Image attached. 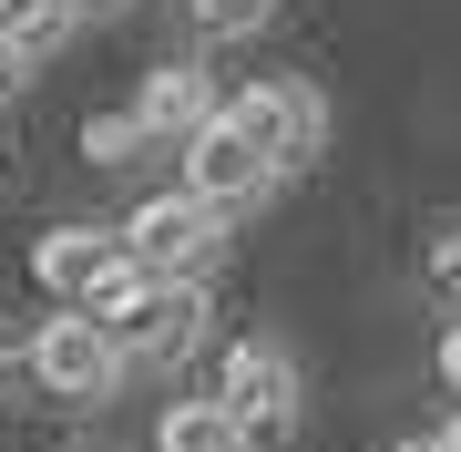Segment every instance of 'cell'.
<instances>
[{
	"instance_id": "obj_16",
	"label": "cell",
	"mask_w": 461,
	"mask_h": 452,
	"mask_svg": "<svg viewBox=\"0 0 461 452\" xmlns=\"http://www.w3.org/2000/svg\"><path fill=\"white\" fill-rule=\"evenodd\" d=\"M390 452H441V442H430V432H420V442H390Z\"/></svg>"
},
{
	"instance_id": "obj_2",
	"label": "cell",
	"mask_w": 461,
	"mask_h": 452,
	"mask_svg": "<svg viewBox=\"0 0 461 452\" xmlns=\"http://www.w3.org/2000/svg\"><path fill=\"white\" fill-rule=\"evenodd\" d=\"M175 154H185V185H175V196H195L205 217H247V206H267V196H277V165H267V154L236 134L226 114H205Z\"/></svg>"
},
{
	"instance_id": "obj_11",
	"label": "cell",
	"mask_w": 461,
	"mask_h": 452,
	"mask_svg": "<svg viewBox=\"0 0 461 452\" xmlns=\"http://www.w3.org/2000/svg\"><path fill=\"white\" fill-rule=\"evenodd\" d=\"M267 11H277V0H195V21H205V32H257Z\"/></svg>"
},
{
	"instance_id": "obj_4",
	"label": "cell",
	"mask_w": 461,
	"mask_h": 452,
	"mask_svg": "<svg viewBox=\"0 0 461 452\" xmlns=\"http://www.w3.org/2000/svg\"><path fill=\"white\" fill-rule=\"evenodd\" d=\"M103 339H113V360H175L205 339V278H144L133 299L103 318Z\"/></svg>"
},
{
	"instance_id": "obj_1",
	"label": "cell",
	"mask_w": 461,
	"mask_h": 452,
	"mask_svg": "<svg viewBox=\"0 0 461 452\" xmlns=\"http://www.w3.org/2000/svg\"><path fill=\"white\" fill-rule=\"evenodd\" d=\"M215 114H226V124H236V134H247L277 175H287V165H308V154L329 144V103L297 83V72H257V83L236 93V103H215Z\"/></svg>"
},
{
	"instance_id": "obj_10",
	"label": "cell",
	"mask_w": 461,
	"mask_h": 452,
	"mask_svg": "<svg viewBox=\"0 0 461 452\" xmlns=\"http://www.w3.org/2000/svg\"><path fill=\"white\" fill-rule=\"evenodd\" d=\"M144 124L133 114H83V165H144Z\"/></svg>"
},
{
	"instance_id": "obj_14",
	"label": "cell",
	"mask_w": 461,
	"mask_h": 452,
	"mask_svg": "<svg viewBox=\"0 0 461 452\" xmlns=\"http://www.w3.org/2000/svg\"><path fill=\"white\" fill-rule=\"evenodd\" d=\"M32 11H41V0H0V42H11V32H21Z\"/></svg>"
},
{
	"instance_id": "obj_5",
	"label": "cell",
	"mask_w": 461,
	"mask_h": 452,
	"mask_svg": "<svg viewBox=\"0 0 461 452\" xmlns=\"http://www.w3.org/2000/svg\"><path fill=\"white\" fill-rule=\"evenodd\" d=\"M215 411H226L247 442H277L287 421H297V360L277 350V339H236V350H226V381H215Z\"/></svg>"
},
{
	"instance_id": "obj_12",
	"label": "cell",
	"mask_w": 461,
	"mask_h": 452,
	"mask_svg": "<svg viewBox=\"0 0 461 452\" xmlns=\"http://www.w3.org/2000/svg\"><path fill=\"white\" fill-rule=\"evenodd\" d=\"M430 288H441V299H461V226L430 247Z\"/></svg>"
},
{
	"instance_id": "obj_7",
	"label": "cell",
	"mask_w": 461,
	"mask_h": 452,
	"mask_svg": "<svg viewBox=\"0 0 461 452\" xmlns=\"http://www.w3.org/2000/svg\"><path fill=\"white\" fill-rule=\"evenodd\" d=\"M123 114L144 124V144H154V154H175V144H185V134H195V124L215 114V83H205L195 62H165V72H144V93H133Z\"/></svg>"
},
{
	"instance_id": "obj_9",
	"label": "cell",
	"mask_w": 461,
	"mask_h": 452,
	"mask_svg": "<svg viewBox=\"0 0 461 452\" xmlns=\"http://www.w3.org/2000/svg\"><path fill=\"white\" fill-rule=\"evenodd\" d=\"M154 452H257V442L236 432L215 401H175L165 421H154Z\"/></svg>"
},
{
	"instance_id": "obj_15",
	"label": "cell",
	"mask_w": 461,
	"mask_h": 452,
	"mask_svg": "<svg viewBox=\"0 0 461 452\" xmlns=\"http://www.w3.org/2000/svg\"><path fill=\"white\" fill-rule=\"evenodd\" d=\"M21 72H32V62H21V51H11V42H0V83H21Z\"/></svg>"
},
{
	"instance_id": "obj_6",
	"label": "cell",
	"mask_w": 461,
	"mask_h": 452,
	"mask_svg": "<svg viewBox=\"0 0 461 452\" xmlns=\"http://www.w3.org/2000/svg\"><path fill=\"white\" fill-rule=\"evenodd\" d=\"M32 381L51 391V401H103V391L123 381V360H113V339L93 329V318H41L32 329Z\"/></svg>"
},
{
	"instance_id": "obj_3",
	"label": "cell",
	"mask_w": 461,
	"mask_h": 452,
	"mask_svg": "<svg viewBox=\"0 0 461 452\" xmlns=\"http://www.w3.org/2000/svg\"><path fill=\"white\" fill-rule=\"evenodd\" d=\"M113 247H123L144 278H205V257L226 247V217H205L195 196H144V206L113 226Z\"/></svg>"
},
{
	"instance_id": "obj_13",
	"label": "cell",
	"mask_w": 461,
	"mask_h": 452,
	"mask_svg": "<svg viewBox=\"0 0 461 452\" xmlns=\"http://www.w3.org/2000/svg\"><path fill=\"white\" fill-rule=\"evenodd\" d=\"M441 391H451V401H461V318H451V329H441Z\"/></svg>"
},
{
	"instance_id": "obj_8",
	"label": "cell",
	"mask_w": 461,
	"mask_h": 452,
	"mask_svg": "<svg viewBox=\"0 0 461 452\" xmlns=\"http://www.w3.org/2000/svg\"><path fill=\"white\" fill-rule=\"evenodd\" d=\"M113 257H123V247H113V226H51L41 247H32V278H41L62 309H83V288L113 268Z\"/></svg>"
},
{
	"instance_id": "obj_17",
	"label": "cell",
	"mask_w": 461,
	"mask_h": 452,
	"mask_svg": "<svg viewBox=\"0 0 461 452\" xmlns=\"http://www.w3.org/2000/svg\"><path fill=\"white\" fill-rule=\"evenodd\" d=\"M72 11H113V0H72Z\"/></svg>"
}]
</instances>
